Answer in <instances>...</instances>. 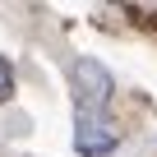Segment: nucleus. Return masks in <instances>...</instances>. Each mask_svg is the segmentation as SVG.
<instances>
[{
  "label": "nucleus",
  "instance_id": "nucleus-1",
  "mask_svg": "<svg viewBox=\"0 0 157 157\" xmlns=\"http://www.w3.org/2000/svg\"><path fill=\"white\" fill-rule=\"evenodd\" d=\"M116 125L106 120V106H78V125H74V148L83 157H111L116 152Z\"/></svg>",
  "mask_w": 157,
  "mask_h": 157
},
{
  "label": "nucleus",
  "instance_id": "nucleus-2",
  "mask_svg": "<svg viewBox=\"0 0 157 157\" xmlns=\"http://www.w3.org/2000/svg\"><path fill=\"white\" fill-rule=\"evenodd\" d=\"M74 83H78L83 106H106L111 102V74L97 60H74Z\"/></svg>",
  "mask_w": 157,
  "mask_h": 157
},
{
  "label": "nucleus",
  "instance_id": "nucleus-3",
  "mask_svg": "<svg viewBox=\"0 0 157 157\" xmlns=\"http://www.w3.org/2000/svg\"><path fill=\"white\" fill-rule=\"evenodd\" d=\"M10 97H14V65L0 56V106H5Z\"/></svg>",
  "mask_w": 157,
  "mask_h": 157
}]
</instances>
